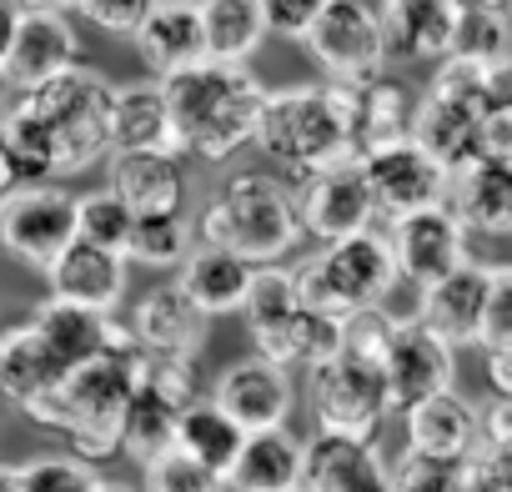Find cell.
<instances>
[{
    "label": "cell",
    "mask_w": 512,
    "mask_h": 492,
    "mask_svg": "<svg viewBox=\"0 0 512 492\" xmlns=\"http://www.w3.org/2000/svg\"><path fill=\"white\" fill-rule=\"evenodd\" d=\"M307 477V442L287 427L277 432H246L226 487L231 492H302Z\"/></svg>",
    "instance_id": "obj_23"
},
{
    "label": "cell",
    "mask_w": 512,
    "mask_h": 492,
    "mask_svg": "<svg viewBox=\"0 0 512 492\" xmlns=\"http://www.w3.org/2000/svg\"><path fill=\"white\" fill-rule=\"evenodd\" d=\"M352 91V146L357 156H372V151H387L397 141H412V121H417V106H412V91L392 76H377L367 86H347Z\"/></svg>",
    "instance_id": "obj_28"
},
{
    "label": "cell",
    "mask_w": 512,
    "mask_h": 492,
    "mask_svg": "<svg viewBox=\"0 0 512 492\" xmlns=\"http://www.w3.org/2000/svg\"><path fill=\"white\" fill-rule=\"evenodd\" d=\"M141 477H146V492H226V482L206 472L201 462H191L181 447H166L161 457H151Z\"/></svg>",
    "instance_id": "obj_38"
},
{
    "label": "cell",
    "mask_w": 512,
    "mask_h": 492,
    "mask_svg": "<svg viewBox=\"0 0 512 492\" xmlns=\"http://www.w3.org/2000/svg\"><path fill=\"white\" fill-rule=\"evenodd\" d=\"M512 342V267H492V292H487V322H482V347Z\"/></svg>",
    "instance_id": "obj_39"
},
{
    "label": "cell",
    "mask_w": 512,
    "mask_h": 492,
    "mask_svg": "<svg viewBox=\"0 0 512 492\" xmlns=\"http://www.w3.org/2000/svg\"><path fill=\"white\" fill-rule=\"evenodd\" d=\"M307 392H312V422L317 437H342V442H372L382 417L392 412L387 402V372L377 357H362L342 347L337 357L307 367Z\"/></svg>",
    "instance_id": "obj_7"
},
{
    "label": "cell",
    "mask_w": 512,
    "mask_h": 492,
    "mask_svg": "<svg viewBox=\"0 0 512 492\" xmlns=\"http://www.w3.org/2000/svg\"><path fill=\"white\" fill-rule=\"evenodd\" d=\"M251 277H256V267H246L241 257L216 252V246H196V252L186 257V267L176 272V292L211 322V317H226V312L246 307Z\"/></svg>",
    "instance_id": "obj_29"
},
{
    "label": "cell",
    "mask_w": 512,
    "mask_h": 492,
    "mask_svg": "<svg viewBox=\"0 0 512 492\" xmlns=\"http://www.w3.org/2000/svg\"><path fill=\"white\" fill-rule=\"evenodd\" d=\"M26 322H31V332L41 337V347L56 357V367L66 377L131 342V332L121 322H111L101 312H86V307H71V302H56V297H46Z\"/></svg>",
    "instance_id": "obj_15"
},
{
    "label": "cell",
    "mask_w": 512,
    "mask_h": 492,
    "mask_svg": "<svg viewBox=\"0 0 512 492\" xmlns=\"http://www.w3.org/2000/svg\"><path fill=\"white\" fill-rule=\"evenodd\" d=\"M292 282H297V297L307 312L352 322L362 312H382V302L392 297V287L402 277H397L387 236L367 231V236H352L337 246H317L302 267H292Z\"/></svg>",
    "instance_id": "obj_5"
},
{
    "label": "cell",
    "mask_w": 512,
    "mask_h": 492,
    "mask_svg": "<svg viewBox=\"0 0 512 492\" xmlns=\"http://www.w3.org/2000/svg\"><path fill=\"white\" fill-rule=\"evenodd\" d=\"M31 106V116L51 131L56 146V176H76L91 171L101 156H111V106H116V86L96 71V66H71L66 76H56L51 86L16 96Z\"/></svg>",
    "instance_id": "obj_6"
},
{
    "label": "cell",
    "mask_w": 512,
    "mask_h": 492,
    "mask_svg": "<svg viewBox=\"0 0 512 492\" xmlns=\"http://www.w3.org/2000/svg\"><path fill=\"white\" fill-rule=\"evenodd\" d=\"M46 287H51L56 302L111 317L116 302L126 297V257H111L91 241H71L66 252L46 267Z\"/></svg>",
    "instance_id": "obj_21"
},
{
    "label": "cell",
    "mask_w": 512,
    "mask_h": 492,
    "mask_svg": "<svg viewBox=\"0 0 512 492\" xmlns=\"http://www.w3.org/2000/svg\"><path fill=\"white\" fill-rule=\"evenodd\" d=\"M171 126H176V146L181 156H201V161H226L231 151L256 141L267 111V86L256 81L246 66H221V61H201L181 76L161 81Z\"/></svg>",
    "instance_id": "obj_1"
},
{
    "label": "cell",
    "mask_w": 512,
    "mask_h": 492,
    "mask_svg": "<svg viewBox=\"0 0 512 492\" xmlns=\"http://www.w3.org/2000/svg\"><path fill=\"white\" fill-rule=\"evenodd\" d=\"M111 156H181L176 126L161 96V81L141 86H116L111 106Z\"/></svg>",
    "instance_id": "obj_24"
},
{
    "label": "cell",
    "mask_w": 512,
    "mask_h": 492,
    "mask_svg": "<svg viewBox=\"0 0 512 492\" xmlns=\"http://www.w3.org/2000/svg\"><path fill=\"white\" fill-rule=\"evenodd\" d=\"M387 246H392L397 277L417 282L422 292L437 287V282H447L457 267L472 262V257H467V231H462V221L447 211V201L432 206V211H417V216H407V221H397V226H387Z\"/></svg>",
    "instance_id": "obj_12"
},
{
    "label": "cell",
    "mask_w": 512,
    "mask_h": 492,
    "mask_svg": "<svg viewBox=\"0 0 512 492\" xmlns=\"http://www.w3.org/2000/svg\"><path fill=\"white\" fill-rule=\"evenodd\" d=\"M101 492H126V487H121V482H106V487H101Z\"/></svg>",
    "instance_id": "obj_47"
},
{
    "label": "cell",
    "mask_w": 512,
    "mask_h": 492,
    "mask_svg": "<svg viewBox=\"0 0 512 492\" xmlns=\"http://www.w3.org/2000/svg\"><path fill=\"white\" fill-rule=\"evenodd\" d=\"M211 402L241 432H277V427H287V412H292V377H287V367L246 357L216 377Z\"/></svg>",
    "instance_id": "obj_16"
},
{
    "label": "cell",
    "mask_w": 512,
    "mask_h": 492,
    "mask_svg": "<svg viewBox=\"0 0 512 492\" xmlns=\"http://www.w3.org/2000/svg\"><path fill=\"white\" fill-rule=\"evenodd\" d=\"M146 11H151V0H136V6H106V0H86V6H76V16H86L91 26H101V31H111V36H131V41H136Z\"/></svg>",
    "instance_id": "obj_40"
},
{
    "label": "cell",
    "mask_w": 512,
    "mask_h": 492,
    "mask_svg": "<svg viewBox=\"0 0 512 492\" xmlns=\"http://www.w3.org/2000/svg\"><path fill=\"white\" fill-rule=\"evenodd\" d=\"M106 477H96L81 457H36L21 462V492H101Z\"/></svg>",
    "instance_id": "obj_37"
},
{
    "label": "cell",
    "mask_w": 512,
    "mask_h": 492,
    "mask_svg": "<svg viewBox=\"0 0 512 492\" xmlns=\"http://www.w3.org/2000/svg\"><path fill=\"white\" fill-rule=\"evenodd\" d=\"M106 191L126 201L136 216H181L186 201L181 156H111Z\"/></svg>",
    "instance_id": "obj_25"
},
{
    "label": "cell",
    "mask_w": 512,
    "mask_h": 492,
    "mask_svg": "<svg viewBox=\"0 0 512 492\" xmlns=\"http://www.w3.org/2000/svg\"><path fill=\"white\" fill-rule=\"evenodd\" d=\"M141 382V347L126 342L116 352H106L101 362L71 372L56 392H46L41 402L26 407V417L36 427H51L71 442V457L81 462H106L121 452L126 437V412Z\"/></svg>",
    "instance_id": "obj_2"
},
{
    "label": "cell",
    "mask_w": 512,
    "mask_h": 492,
    "mask_svg": "<svg viewBox=\"0 0 512 492\" xmlns=\"http://www.w3.org/2000/svg\"><path fill=\"white\" fill-rule=\"evenodd\" d=\"M447 211L472 236H507L512 231V161L472 156L447 176Z\"/></svg>",
    "instance_id": "obj_20"
},
{
    "label": "cell",
    "mask_w": 512,
    "mask_h": 492,
    "mask_svg": "<svg viewBox=\"0 0 512 492\" xmlns=\"http://www.w3.org/2000/svg\"><path fill=\"white\" fill-rule=\"evenodd\" d=\"M292 201H297L302 236H317L322 246L367 236L372 221H377V206H372L362 161H347V166H332V171H317V176L297 181Z\"/></svg>",
    "instance_id": "obj_11"
},
{
    "label": "cell",
    "mask_w": 512,
    "mask_h": 492,
    "mask_svg": "<svg viewBox=\"0 0 512 492\" xmlns=\"http://www.w3.org/2000/svg\"><path fill=\"white\" fill-rule=\"evenodd\" d=\"M16 191H21V176H16V166H11L6 146H0V201H6V196H16Z\"/></svg>",
    "instance_id": "obj_45"
},
{
    "label": "cell",
    "mask_w": 512,
    "mask_h": 492,
    "mask_svg": "<svg viewBox=\"0 0 512 492\" xmlns=\"http://www.w3.org/2000/svg\"><path fill=\"white\" fill-rule=\"evenodd\" d=\"M487 292H492V267L467 262V267H457L447 282H437V287L422 292L417 322H422L437 342H447L452 352H457V347H482Z\"/></svg>",
    "instance_id": "obj_17"
},
{
    "label": "cell",
    "mask_w": 512,
    "mask_h": 492,
    "mask_svg": "<svg viewBox=\"0 0 512 492\" xmlns=\"http://www.w3.org/2000/svg\"><path fill=\"white\" fill-rule=\"evenodd\" d=\"M206 327H211V322L176 292V282L151 287V292L136 302L131 322H126V332H131V342L141 347V357L191 362V367H196V352L206 347Z\"/></svg>",
    "instance_id": "obj_18"
},
{
    "label": "cell",
    "mask_w": 512,
    "mask_h": 492,
    "mask_svg": "<svg viewBox=\"0 0 512 492\" xmlns=\"http://www.w3.org/2000/svg\"><path fill=\"white\" fill-rule=\"evenodd\" d=\"M0 492H21V462H0Z\"/></svg>",
    "instance_id": "obj_46"
},
{
    "label": "cell",
    "mask_w": 512,
    "mask_h": 492,
    "mask_svg": "<svg viewBox=\"0 0 512 492\" xmlns=\"http://www.w3.org/2000/svg\"><path fill=\"white\" fill-rule=\"evenodd\" d=\"M61 382H66V372L41 347L31 322H6V327H0V392H6L21 412L31 402H41L46 392H56Z\"/></svg>",
    "instance_id": "obj_30"
},
{
    "label": "cell",
    "mask_w": 512,
    "mask_h": 492,
    "mask_svg": "<svg viewBox=\"0 0 512 492\" xmlns=\"http://www.w3.org/2000/svg\"><path fill=\"white\" fill-rule=\"evenodd\" d=\"M16 31H21V6H6V0H0V76H6V61H11Z\"/></svg>",
    "instance_id": "obj_44"
},
{
    "label": "cell",
    "mask_w": 512,
    "mask_h": 492,
    "mask_svg": "<svg viewBox=\"0 0 512 492\" xmlns=\"http://www.w3.org/2000/svg\"><path fill=\"white\" fill-rule=\"evenodd\" d=\"M76 206H81V196H71L56 181L51 186H21L16 196L0 201V246H6L16 262L46 272L76 241Z\"/></svg>",
    "instance_id": "obj_9"
},
{
    "label": "cell",
    "mask_w": 512,
    "mask_h": 492,
    "mask_svg": "<svg viewBox=\"0 0 512 492\" xmlns=\"http://www.w3.org/2000/svg\"><path fill=\"white\" fill-rule=\"evenodd\" d=\"M256 146L297 181L347 166V161H362L352 146V91L332 86V81L272 91L262 126H256Z\"/></svg>",
    "instance_id": "obj_3"
},
{
    "label": "cell",
    "mask_w": 512,
    "mask_h": 492,
    "mask_svg": "<svg viewBox=\"0 0 512 492\" xmlns=\"http://www.w3.org/2000/svg\"><path fill=\"white\" fill-rule=\"evenodd\" d=\"M0 91H6V76H0Z\"/></svg>",
    "instance_id": "obj_48"
},
{
    "label": "cell",
    "mask_w": 512,
    "mask_h": 492,
    "mask_svg": "<svg viewBox=\"0 0 512 492\" xmlns=\"http://www.w3.org/2000/svg\"><path fill=\"white\" fill-rule=\"evenodd\" d=\"M302 492H392V472L372 442L312 437L307 442V477Z\"/></svg>",
    "instance_id": "obj_27"
},
{
    "label": "cell",
    "mask_w": 512,
    "mask_h": 492,
    "mask_svg": "<svg viewBox=\"0 0 512 492\" xmlns=\"http://www.w3.org/2000/svg\"><path fill=\"white\" fill-rule=\"evenodd\" d=\"M136 51L151 66V76H181L191 66L206 61V31H201V6H151L141 31H136Z\"/></svg>",
    "instance_id": "obj_26"
},
{
    "label": "cell",
    "mask_w": 512,
    "mask_h": 492,
    "mask_svg": "<svg viewBox=\"0 0 512 492\" xmlns=\"http://www.w3.org/2000/svg\"><path fill=\"white\" fill-rule=\"evenodd\" d=\"M201 236L206 246L241 257L246 267H277L302 241L297 201L277 176L246 171L211 196V206L201 211Z\"/></svg>",
    "instance_id": "obj_4"
},
{
    "label": "cell",
    "mask_w": 512,
    "mask_h": 492,
    "mask_svg": "<svg viewBox=\"0 0 512 492\" xmlns=\"http://www.w3.org/2000/svg\"><path fill=\"white\" fill-rule=\"evenodd\" d=\"M317 21L312 0H267V36H287V41H307Z\"/></svg>",
    "instance_id": "obj_41"
},
{
    "label": "cell",
    "mask_w": 512,
    "mask_h": 492,
    "mask_svg": "<svg viewBox=\"0 0 512 492\" xmlns=\"http://www.w3.org/2000/svg\"><path fill=\"white\" fill-rule=\"evenodd\" d=\"M362 176H367L377 221L397 226V221H407V216H417V211L442 206L452 171H447L442 161H432L417 141H397V146H387V151L362 156Z\"/></svg>",
    "instance_id": "obj_10"
},
{
    "label": "cell",
    "mask_w": 512,
    "mask_h": 492,
    "mask_svg": "<svg viewBox=\"0 0 512 492\" xmlns=\"http://www.w3.org/2000/svg\"><path fill=\"white\" fill-rule=\"evenodd\" d=\"M312 51V61L327 71L332 86H367L377 76H387V36H382V16L377 6L362 0H322L312 36L302 41Z\"/></svg>",
    "instance_id": "obj_8"
},
{
    "label": "cell",
    "mask_w": 512,
    "mask_h": 492,
    "mask_svg": "<svg viewBox=\"0 0 512 492\" xmlns=\"http://www.w3.org/2000/svg\"><path fill=\"white\" fill-rule=\"evenodd\" d=\"M81 56V41H76V26L66 11L56 6H21V31H16V46H11V61H6V86L16 96H31L41 86H51L56 76H66Z\"/></svg>",
    "instance_id": "obj_14"
},
{
    "label": "cell",
    "mask_w": 512,
    "mask_h": 492,
    "mask_svg": "<svg viewBox=\"0 0 512 492\" xmlns=\"http://www.w3.org/2000/svg\"><path fill=\"white\" fill-rule=\"evenodd\" d=\"M407 417V452L427 457V462H442V467H462L472 452H477V407L457 392H442V397H427L417 402Z\"/></svg>",
    "instance_id": "obj_22"
},
{
    "label": "cell",
    "mask_w": 512,
    "mask_h": 492,
    "mask_svg": "<svg viewBox=\"0 0 512 492\" xmlns=\"http://www.w3.org/2000/svg\"><path fill=\"white\" fill-rule=\"evenodd\" d=\"M241 442H246V432H241V427H236L216 402H191V407L181 412L176 447H181L191 462H201L206 472H216L221 482H226V472H231V462H236Z\"/></svg>",
    "instance_id": "obj_32"
},
{
    "label": "cell",
    "mask_w": 512,
    "mask_h": 492,
    "mask_svg": "<svg viewBox=\"0 0 512 492\" xmlns=\"http://www.w3.org/2000/svg\"><path fill=\"white\" fill-rule=\"evenodd\" d=\"M487 106L497 116H512V61H502V66L487 71Z\"/></svg>",
    "instance_id": "obj_42"
},
{
    "label": "cell",
    "mask_w": 512,
    "mask_h": 492,
    "mask_svg": "<svg viewBox=\"0 0 512 492\" xmlns=\"http://www.w3.org/2000/svg\"><path fill=\"white\" fill-rule=\"evenodd\" d=\"M191 257V226L186 216H136L131 246H126V262L156 267V272H181Z\"/></svg>",
    "instance_id": "obj_35"
},
{
    "label": "cell",
    "mask_w": 512,
    "mask_h": 492,
    "mask_svg": "<svg viewBox=\"0 0 512 492\" xmlns=\"http://www.w3.org/2000/svg\"><path fill=\"white\" fill-rule=\"evenodd\" d=\"M487 352V377L497 387V397H512V342H497V347H482Z\"/></svg>",
    "instance_id": "obj_43"
},
{
    "label": "cell",
    "mask_w": 512,
    "mask_h": 492,
    "mask_svg": "<svg viewBox=\"0 0 512 492\" xmlns=\"http://www.w3.org/2000/svg\"><path fill=\"white\" fill-rule=\"evenodd\" d=\"M472 66H502L512 61V11L507 6H462V26H457V51Z\"/></svg>",
    "instance_id": "obj_34"
},
{
    "label": "cell",
    "mask_w": 512,
    "mask_h": 492,
    "mask_svg": "<svg viewBox=\"0 0 512 492\" xmlns=\"http://www.w3.org/2000/svg\"><path fill=\"white\" fill-rule=\"evenodd\" d=\"M131 231H136V211L126 201H116L111 191L81 196V206H76V241H91V246H101V252H111V257H126Z\"/></svg>",
    "instance_id": "obj_36"
},
{
    "label": "cell",
    "mask_w": 512,
    "mask_h": 492,
    "mask_svg": "<svg viewBox=\"0 0 512 492\" xmlns=\"http://www.w3.org/2000/svg\"><path fill=\"white\" fill-rule=\"evenodd\" d=\"M377 16L387 61H452L462 26L457 0H397V6H377Z\"/></svg>",
    "instance_id": "obj_19"
},
{
    "label": "cell",
    "mask_w": 512,
    "mask_h": 492,
    "mask_svg": "<svg viewBox=\"0 0 512 492\" xmlns=\"http://www.w3.org/2000/svg\"><path fill=\"white\" fill-rule=\"evenodd\" d=\"M0 146H6L21 186H51V176H56V146H51V131L31 116L26 101H16L6 116H0Z\"/></svg>",
    "instance_id": "obj_33"
},
{
    "label": "cell",
    "mask_w": 512,
    "mask_h": 492,
    "mask_svg": "<svg viewBox=\"0 0 512 492\" xmlns=\"http://www.w3.org/2000/svg\"><path fill=\"white\" fill-rule=\"evenodd\" d=\"M201 31H206V61L246 66L256 46L267 41V6L262 0H211V6H201Z\"/></svg>",
    "instance_id": "obj_31"
},
{
    "label": "cell",
    "mask_w": 512,
    "mask_h": 492,
    "mask_svg": "<svg viewBox=\"0 0 512 492\" xmlns=\"http://www.w3.org/2000/svg\"><path fill=\"white\" fill-rule=\"evenodd\" d=\"M382 372H387V402H392V412H412L417 402L452 392L457 357H452L447 342H437V337L412 317V322H397V327H392Z\"/></svg>",
    "instance_id": "obj_13"
}]
</instances>
